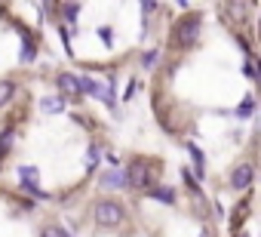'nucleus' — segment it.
I'll return each mask as SVG.
<instances>
[{"label":"nucleus","instance_id":"2eb2a0df","mask_svg":"<svg viewBox=\"0 0 261 237\" xmlns=\"http://www.w3.org/2000/svg\"><path fill=\"white\" fill-rule=\"evenodd\" d=\"M154 62H157V53H148V56H145V65H148V68H151V65H154Z\"/></svg>","mask_w":261,"mask_h":237},{"label":"nucleus","instance_id":"4468645a","mask_svg":"<svg viewBox=\"0 0 261 237\" xmlns=\"http://www.w3.org/2000/svg\"><path fill=\"white\" fill-rule=\"evenodd\" d=\"M19 176H22V179H34V176H37V170H34V167H22V170H19Z\"/></svg>","mask_w":261,"mask_h":237},{"label":"nucleus","instance_id":"ddd939ff","mask_svg":"<svg viewBox=\"0 0 261 237\" xmlns=\"http://www.w3.org/2000/svg\"><path fill=\"white\" fill-rule=\"evenodd\" d=\"M40 237H68V234H65L62 228H43V234H40Z\"/></svg>","mask_w":261,"mask_h":237},{"label":"nucleus","instance_id":"f8f14e48","mask_svg":"<svg viewBox=\"0 0 261 237\" xmlns=\"http://www.w3.org/2000/svg\"><path fill=\"white\" fill-rule=\"evenodd\" d=\"M249 114H252V99H246V102L237 108V117H249Z\"/></svg>","mask_w":261,"mask_h":237},{"label":"nucleus","instance_id":"9d476101","mask_svg":"<svg viewBox=\"0 0 261 237\" xmlns=\"http://www.w3.org/2000/svg\"><path fill=\"white\" fill-rule=\"evenodd\" d=\"M13 139H16V133H13V130H7L4 136H0V154H7V151H10V145H13Z\"/></svg>","mask_w":261,"mask_h":237},{"label":"nucleus","instance_id":"9b49d317","mask_svg":"<svg viewBox=\"0 0 261 237\" xmlns=\"http://www.w3.org/2000/svg\"><path fill=\"white\" fill-rule=\"evenodd\" d=\"M62 13H65V19H68V22H74V19H77V13H80V7H77V4H65V7H62Z\"/></svg>","mask_w":261,"mask_h":237},{"label":"nucleus","instance_id":"f257e3e1","mask_svg":"<svg viewBox=\"0 0 261 237\" xmlns=\"http://www.w3.org/2000/svg\"><path fill=\"white\" fill-rule=\"evenodd\" d=\"M95 222H98L101 228L120 225V222H123V206H120L117 200H98V203H95Z\"/></svg>","mask_w":261,"mask_h":237},{"label":"nucleus","instance_id":"6e6552de","mask_svg":"<svg viewBox=\"0 0 261 237\" xmlns=\"http://www.w3.org/2000/svg\"><path fill=\"white\" fill-rule=\"evenodd\" d=\"M62 108H65L62 99H40V111H43V114H59Z\"/></svg>","mask_w":261,"mask_h":237},{"label":"nucleus","instance_id":"20e7f679","mask_svg":"<svg viewBox=\"0 0 261 237\" xmlns=\"http://www.w3.org/2000/svg\"><path fill=\"white\" fill-rule=\"evenodd\" d=\"M129 182L136 188H148V167L145 163H133L129 167Z\"/></svg>","mask_w":261,"mask_h":237},{"label":"nucleus","instance_id":"39448f33","mask_svg":"<svg viewBox=\"0 0 261 237\" xmlns=\"http://www.w3.org/2000/svg\"><path fill=\"white\" fill-rule=\"evenodd\" d=\"M59 86H62L65 92H83L80 77H74V74H59Z\"/></svg>","mask_w":261,"mask_h":237},{"label":"nucleus","instance_id":"f03ea898","mask_svg":"<svg viewBox=\"0 0 261 237\" xmlns=\"http://www.w3.org/2000/svg\"><path fill=\"white\" fill-rule=\"evenodd\" d=\"M175 40H178L181 46H194V43L200 40V16H197V13H191V16H185V19L178 22Z\"/></svg>","mask_w":261,"mask_h":237},{"label":"nucleus","instance_id":"7ed1b4c3","mask_svg":"<svg viewBox=\"0 0 261 237\" xmlns=\"http://www.w3.org/2000/svg\"><path fill=\"white\" fill-rule=\"evenodd\" d=\"M252 176H255V170H252L249 163H237V167L230 170V188L246 191V188L252 185Z\"/></svg>","mask_w":261,"mask_h":237},{"label":"nucleus","instance_id":"423d86ee","mask_svg":"<svg viewBox=\"0 0 261 237\" xmlns=\"http://www.w3.org/2000/svg\"><path fill=\"white\" fill-rule=\"evenodd\" d=\"M101 185H105V188H123V185H126V176L108 170V173H101Z\"/></svg>","mask_w":261,"mask_h":237},{"label":"nucleus","instance_id":"0eeeda50","mask_svg":"<svg viewBox=\"0 0 261 237\" xmlns=\"http://www.w3.org/2000/svg\"><path fill=\"white\" fill-rule=\"evenodd\" d=\"M13 96H16V83L13 80H0V108H4Z\"/></svg>","mask_w":261,"mask_h":237},{"label":"nucleus","instance_id":"1a4fd4ad","mask_svg":"<svg viewBox=\"0 0 261 237\" xmlns=\"http://www.w3.org/2000/svg\"><path fill=\"white\" fill-rule=\"evenodd\" d=\"M151 197L163 200V203H175V191H169V188H151Z\"/></svg>","mask_w":261,"mask_h":237}]
</instances>
